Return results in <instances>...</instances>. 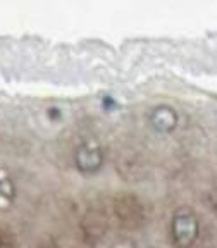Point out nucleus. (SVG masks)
I'll return each mask as SVG.
<instances>
[{
    "mask_svg": "<svg viewBox=\"0 0 217 248\" xmlns=\"http://www.w3.org/2000/svg\"><path fill=\"white\" fill-rule=\"evenodd\" d=\"M198 238L197 216L190 209H181L170 219V241L178 248H190Z\"/></svg>",
    "mask_w": 217,
    "mask_h": 248,
    "instance_id": "nucleus-1",
    "label": "nucleus"
},
{
    "mask_svg": "<svg viewBox=\"0 0 217 248\" xmlns=\"http://www.w3.org/2000/svg\"><path fill=\"white\" fill-rule=\"evenodd\" d=\"M114 214L126 229H138L145 224V207L135 195H119L114 200Z\"/></svg>",
    "mask_w": 217,
    "mask_h": 248,
    "instance_id": "nucleus-2",
    "label": "nucleus"
},
{
    "mask_svg": "<svg viewBox=\"0 0 217 248\" xmlns=\"http://www.w3.org/2000/svg\"><path fill=\"white\" fill-rule=\"evenodd\" d=\"M74 162L81 172H88V174L97 172L104 164V152H102L100 145L95 141L81 143L74 152Z\"/></svg>",
    "mask_w": 217,
    "mask_h": 248,
    "instance_id": "nucleus-3",
    "label": "nucleus"
},
{
    "mask_svg": "<svg viewBox=\"0 0 217 248\" xmlns=\"http://www.w3.org/2000/svg\"><path fill=\"white\" fill-rule=\"evenodd\" d=\"M148 121H150L152 128L157 133L167 135L178 126V114L167 105H160V107H155L152 110L150 116H148Z\"/></svg>",
    "mask_w": 217,
    "mask_h": 248,
    "instance_id": "nucleus-4",
    "label": "nucleus"
},
{
    "mask_svg": "<svg viewBox=\"0 0 217 248\" xmlns=\"http://www.w3.org/2000/svg\"><path fill=\"white\" fill-rule=\"evenodd\" d=\"M14 195V186L7 174H0V200L9 202V198Z\"/></svg>",
    "mask_w": 217,
    "mask_h": 248,
    "instance_id": "nucleus-5",
    "label": "nucleus"
},
{
    "mask_svg": "<svg viewBox=\"0 0 217 248\" xmlns=\"http://www.w3.org/2000/svg\"><path fill=\"white\" fill-rule=\"evenodd\" d=\"M112 248H138V247H136L135 241L128 240V238H121V240L114 241Z\"/></svg>",
    "mask_w": 217,
    "mask_h": 248,
    "instance_id": "nucleus-6",
    "label": "nucleus"
},
{
    "mask_svg": "<svg viewBox=\"0 0 217 248\" xmlns=\"http://www.w3.org/2000/svg\"><path fill=\"white\" fill-rule=\"evenodd\" d=\"M0 248H16L14 240L5 232H0Z\"/></svg>",
    "mask_w": 217,
    "mask_h": 248,
    "instance_id": "nucleus-7",
    "label": "nucleus"
}]
</instances>
